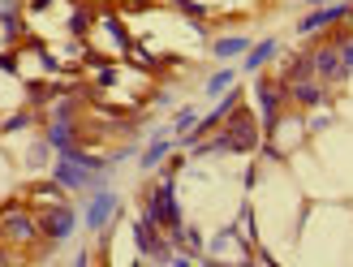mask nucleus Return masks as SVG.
<instances>
[{"mask_svg": "<svg viewBox=\"0 0 353 267\" xmlns=\"http://www.w3.org/2000/svg\"><path fill=\"white\" fill-rule=\"evenodd\" d=\"M86 30H91V9L78 5L74 13H69V34H86Z\"/></svg>", "mask_w": 353, "mask_h": 267, "instance_id": "17", "label": "nucleus"}, {"mask_svg": "<svg viewBox=\"0 0 353 267\" xmlns=\"http://www.w3.org/2000/svg\"><path fill=\"white\" fill-rule=\"evenodd\" d=\"M194 121H199V112H194V108H181V112L172 117V126H168V130H172V138H176V134H185Z\"/></svg>", "mask_w": 353, "mask_h": 267, "instance_id": "19", "label": "nucleus"}, {"mask_svg": "<svg viewBox=\"0 0 353 267\" xmlns=\"http://www.w3.org/2000/svg\"><path fill=\"white\" fill-rule=\"evenodd\" d=\"M349 5H353V0H349Z\"/></svg>", "mask_w": 353, "mask_h": 267, "instance_id": "26", "label": "nucleus"}, {"mask_svg": "<svg viewBox=\"0 0 353 267\" xmlns=\"http://www.w3.org/2000/svg\"><path fill=\"white\" fill-rule=\"evenodd\" d=\"M0 74H17V57H13V52H0Z\"/></svg>", "mask_w": 353, "mask_h": 267, "instance_id": "22", "label": "nucleus"}, {"mask_svg": "<svg viewBox=\"0 0 353 267\" xmlns=\"http://www.w3.org/2000/svg\"><path fill=\"white\" fill-rule=\"evenodd\" d=\"M52 5H57V0H26L30 13H43V9H52Z\"/></svg>", "mask_w": 353, "mask_h": 267, "instance_id": "23", "label": "nucleus"}, {"mask_svg": "<svg viewBox=\"0 0 353 267\" xmlns=\"http://www.w3.org/2000/svg\"><path fill=\"white\" fill-rule=\"evenodd\" d=\"M0 216H5V237L9 241H17V246L39 241V220H34V211H22L17 203H9Z\"/></svg>", "mask_w": 353, "mask_h": 267, "instance_id": "6", "label": "nucleus"}, {"mask_svg": "<svg viewBox=\"0 0 353 267\" xmlns=\"http://www.w3.org/2000/svg\"><path fill=\"white\" fill-rule=\"evenodd\" d=\"M52 203H65V186L61 181H34L30 186V211H39V207H52Z\"/></svg>", "mask_w": 353, "mask_h": 267, "instance_id": "12", "label": "nucleus"}, {"mask_svg": "<svg viewBox=\"0 0 353 267\" xmlns=\"http://www.w3.org/2000/svg\"><path fill=\"white\" fill-rule=\"evenodd\" d=\"M172 5H176V9H181V13H190V17H194V22H203V17L211 13L207 5H199V0H172Z\"/></svg>", "mask_w": 353, "mask_h": 267, "instance_id": "20", "label": "nucleus"}, {"mask_svg": "<svg viewBox=\"0 0 353 267\" xmlns=\"http://www.w3.org/2000/svg\"><path fill=\"white\" fill-rule=\"evenodd\" d=\"M34 220H39V237H48L43 255H52L61 241L74 237V228H78V211H74V203H52V207H39V211H34Z\"/></svg>", "mask_w": 353, "mask_h": 267, "instance_id": "2", "label": "nucleus"}, {"mask_svg": "<svg viewBox=\"0 0 353 267\" xmlns=\"http://www.w3.org/2000/svg\"><path fill=\"white\" fill-rule=\"evenodd\" d=\"M143 211H151L155 224H160L164 233H168V228H181L185 220H181V207H176V181H164V177H160V181L143 194Z\"/></svg>", "mask_w": 353, "mask_h": 267, "instance_id": "3", "label": "nucleus"}, {"mask_svg": "<svg viewBox=\"0 0 353 267\" xmlns=\"http://www.w3.org/2000/svg\"><path fill=\"white\" fill-rule=\"evenodd\" d=\"M306 5H310V9H314V5H332V0H306Z\"/></svg>", "mask_w": 353, "mask_h": 267, "instance_id": "24", "label": "nucleus"}, {"mask_svg": "<svg viewBox=\"0 0 353 267\" xmlns=\"http://www.w3.org/2000/svg\"><path fill=\"white\" fill-rule=\"evenodd\" d=\"M289 99L297 103V108L314 112V108H323V103H327V91H323V82L302 78V82H289Z\"/></svg>", "mask_w": 353, "mask_h": 267, "instance_id": "9", "label": "nucleus"}, {"mask_svg": "<svg viewBox=\"0 0 353 267\" xmlns=\"http://www.w3.org/2000/svg\"><path fill=\"white\" fill-rule=\"evenodd\" d=\"M250 52V34H224V39L211 43V57L216 61H228V57H245Z\"/></svg>", "mask_w": 353, "mask_h": 267, "instance_id": "11", "label": "nucleus"}, {"mask_svg": "<svg viewBox=\"0 0 353 267\" xmlns=\"http://www.w3.org/2000/svg\"><path fill=\"white\" fill-rule=\"evenodd\" d=\"M310 61H314V78L319 82H341L345 78V65H341V48L336 43H319L310 52Z\"/></svg>", "mask_w": 353, "mask_h": 267, "instance_id": "8", "label": "nucleus"}, {"mask_svg": "<svg viewBox=\"0 0 353 267\" xmlns=\"http://www.w3.org/2000/svg\"><path fill=\"white\" fill-rule=\"evenodd\" d=\"M233 82H237V74H233V69H216V74L207 78V95H224Z\"/></svg>", "mask_w": 353, "mask_h": 267, "instance_id": "16", "label": "nucleus"}, {"mask_svg": "<svg viewBox=\"0 0 353 267\" xmlns=\"http://www.w3.org/2000/svg\"><path fill=\"white\" fill-rule=\"evenodd\" d=\"M276 52H280V43H276V39H263V43H254L250 52H245V65H241V69H245V74H259V69L268 65Z\"/></svg>", "mask_w": 353, "mask_h": 267, "instance_id": "14", "label": "nucleus"}, {"mask_svg": "<svg viewBox=\"0 0 353 267\" xmlns=\"http://www.w3.org/2000/svg\"><path fill=\"white\" fill-rule=\"evenodd\" d=\"M0 48H5V34H0Z\"/></svg>", "mask_w": 353, "mask_h": 267, "instance_id": "25", "label": "nucleus"}, {"mask_svg": "<svg viewBox=\"0 0 353 267\" xmlns=\"http://www.w3.org/2000/svg\"><path fill=\"white\" fill-rule=\"evenodd\" d=\"M349 9H353L349 0H345V5H314L302 22H297V34H319L327 26H336V22H345V17H349Z\"/></svg>", "mask_w": 353, "mask_h": 267, "instance_id": "7", "label": "nucleus"}, {"mask_svg": "<svg viewBox=\"0 0 353 267\" xmlns=\"http://www.w3.org/2000/svg\"><path fill=\"white\" fill-rule=\"evenodd\" d=\"M82 207H86V228H91V233H103V228L121 216V194L99 190V194H91V199H82Z\"/></svg>", "mask_w": 353, "mask_h": 267, "instance_id": "5", "label": "nucleus"}, {"mask_svg": "<svg viewBox=\"0 0 353 267\" xmlns=\"http://www.w3.org/2000/svg\"><path fill=\"white\" fill-rule=\"evenodd\" d=\"M30 121H34V112H30V108H26V112H13V117L0 121V134H17V130H26Z\"/></svg>", "mask_w": 353, "mask_h": 267, "instance_id": "18", "label": "nucleus"}, {"mask_svg": "<svg viewBox=\"0 0 353 267\" xmlns=\"http://www.w3.org/2000/svg\"><path fill=\"white\" fill-rule=\"evenodd\" d=\"M336 48H341V65H345V78L353 74V39H336Z\"/></svg>", "mask_w": 353, "mask_h": 267, "instance_id": "21", "label": "nucleus"}, {"mask_svg": "<svg viewBox=\"0 0 353 267\" xmlns=\"http://www.w3.org/2000/svg\"><path fill=\"white\" fill-rule=\"evenodd\" d=\"M254 95H259V126H263V138H272L276 126H280V103H285L289 86L285 82H272V78H259L254 82Z\"/></svg>", "mask_w": 353, "mask_h": 267, "instance_id": "4", "label": "nucleus"}, {"mask_svg": "<svg viewBox=\"0 0 353 267\" xmlns=\"http://www.w3.org/2000/svg\"><path fill=\"white\" fill-rule=\"evenodd\" d=\"M26 164H30V168H52V142H48V138H34V142H30Z\"/></svg>", "mask_w": 353, "mask_h": 267, "instance_id": "15", "label": "nucleus"}, {"mask_svg": "<svg viewBox=\"0 0 353 267\" xmlns=\"http://www.w3.org/2000/svg\"><path fill=\"white\" fill-rule=\"evenodd\" d=\"M259 142H263L259 117L245 108V103H237V108L211 130V138H203L194 151L199 155H250V151H259Z\"/></svg>", "mask_w": 353, "mask_h": 267, "instance_id": "1", "label": "nucleus"}, {"mask_svg": "<svg viewBox=\"0 0 353 267\" xmlns=\"http://www.w3.org/2000/svg\"><path fill=\"white\" fill-rule=\"evenodd\" d=\"M168 151H172V130H155V134H151V142H147V151L138 155V168H143V172H147V168H155Z\"/></svg>", "mask_w": 353, "mask_h": 267, "instance_id": "10", "label": "nucleus"}, {"mask_svg": "<svg viewBox=\"0 0 353 267\" xmlns=\"http://www.w3.org/2000/svg\"><path fill=\"white\" fill-rule=\"evenodd\" d=\"M43 138L52 142V151H69V147H78V130L69 126V121H52Z\"/></svg>", "mask_w": 353, "mask_h": 267, "instance_id": "13", "label": "nucleus"}]
</instances>
